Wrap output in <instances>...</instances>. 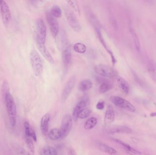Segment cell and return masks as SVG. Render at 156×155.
Masks as SVG:
<instances>
[{
    "label": "cell",
    "mask_w": 156,
    "mask_h": 155,
    "mask_svg": "<svg viewBox=\"0 0 156 155\" xmlns=\"http://www.w3.org/2000/svg\"><path fill=\"white\" fill-rule=\"evenodd\" d=\"M31 64L35 75L40 76L42 74L43 65L39 53L36 50H31L30 54Z\"/></svg>",
    "instance_id": "obj_2"
},
{
    "label": "cell",
    "mask_w": 156,
    "mask_h": 155,
    "mask_svg": "<svg viewBox=\"0 0 156 155\" xmlns=\"http://www.w3.org/2000/svg\"><path fill=\"white\" fill-rule=\"evenodd\" d=\"M86 106V101H81L78 102L76 106L74 108L73 112V118L74 121L76 122L78 119V115L82 110L85 109Z\"/></svg>",
    "instance_id": "obj_17"
},
{
    "label": "cell",
    "mask_w": 156,
    "mask_h": 155,
    "mask_svg": "<svg viewBox=\"0 0 156 155\" xmlns=\"http://www.w3.org/2000/svg\"><path fill=\"white\" fill-rule=\"evenodd\" d=\"M97 119L96 117H90L86 121L84 125V128L87 130H91L97 125Z\"/></svg>",
    "instance_id": "obj_22"
},
{
    "label": "cell",
    "mask_w": 156,
    "mask_h": 155,
    "mask_svg": "<svg viewBox=\"0 0 156 155\" xmlns=\"http://www.w3.org/2000/svg\"><path fill=\"white\" fill-rule=\"evenodd\" d=\"M67 155H77L76 152L72 148H69L68 149Z\"/></svg>",
    "instance_id": "obj_37"
},
{
    "label": "cell",
    "mask_w": 156,
    "mask_h": 155,
    "mask_svg": "<svg viewBox=\"0 0 156 155\" xmlns=\"http://www.w3.org/2000/svg\"><path fill=\"white\" fill-rule=\"evenodd\" d=\"M0 10L3 23L7 26L11 21V13L8 5L4 1H0Z\"/></svg>",
    "instance_id": "obj_7"
},
{
    "label": "cell",
    "mask_w": 156,
    "mask_h": 155,
    "mask_svg": "<svg viewBox=\"0 0 156 155\" xmlns=\"http://www.w3.org/2000/svg\"><path fill=\"white\" fill-rule=\"evenodd\" d=\"M94 70L96 74L103 77L113 78L117 77V73L113 69L109 66L99 64L95 66Z\"/></svg>",
    "instance_id": "obj_3"
},
{
    "label": "cell",
    "mask_w": 156,
    "mask_h": 155,
    "mask_svg": "<svg viewBox=\"0 0 156 155\" xmlns=\"http://www.w3.org/2000/svg\"><path fill=\"white\" fill-rule=\"evenodd\" d=\"M148 70L153 79L156 81V72H155V70L149 69H148Z\"/></svg>",
    "instance_id": "obj_36"
},
{
    "label": "cell",
    "mask_w": 156,
    "mask_h": 155,
    "mask_svg": "<svg viewBox=\"0 0 156 155\" xmlns=\"http://www.w3.org/2000/svg\"><path fill=\"white\" fill-rule=\"evenodd\" d=\"M115 118V111L112 105L108 106L105 116V125H108L114 122Z\"/></svg>",
    "instance_id": "obj_15"
},
{
    "label": "cell",
    "mask_w": 156,
    "mask_h": 155,
    "mask_svg": "<svg viewBox=\"0 0 156 155\" xmlns=\"http://www.w3.org/2000/svg\"><path fill=\"white\" fill-rule=\"evenodd\" d=\"M50 13L56 18H60L62 16V10L58 5H53V7L51 8Z\"/></svg>",
    "instance_id": "obj_29"
},
{
    "label": "cell",
    "mask_w": 156,
    "mask_h": 155,
    "mask_svg": "<svg viewBox=\"0 0 156 155\" xmlns=\"http://www.w3.org/2000/svg\"><path fill=\"white\" fill-rule=\"evenodd\" d=\"M112 87V84L111 83L105 81L101 84L99 87V91L101 93H104L111 90Z\"/></svg>",
    "instance_id": "obj_27"
},
{
    "label": "cell",
    "mask_w": 156,
    "mask_h": 155,
    "mask_svg": "<svg viewBox=\"0 0 156 155\" xmlns=\"http://www.w3.org/2000/svg\"><path fill=\"white\" fill-rule=\"evenodd\" d=\"M96 107V108L97 109L99 110H102L104 108V107H105L104 102H99L97 104Z\"/></svg>",
    "instance_id": "obj_34"
},
{
    "label": "cell",
    "mask_w": 156,
    "mask_h": 155,
    "mask_svg": "<svg viewBox=\"0 0 156 155\" xmlns=\"http://www.w3.org/2000/svg\"><path fill=\"white\" fill-rule=\"evenodd\" d=\"M131 33L134 43L135 45V49L137 50V51L139 52L141 50V45H140V41L139 40L138 35H137V34L135 33L133 29H132V28H131Z\"/></svg>",
    "instance_id": "obj_28"
},
{
    "label": "cell",
    "mask_w": 156,
    "mask_h": 155,
    "mask_svg": "<svg viewBox=\"0 0 156 155\" xmlns=\"http://www.w3.org/2000/svg\"><path fill=\"white\" fill-rule=\"evenodd\" d=\"M91 113V111L90 110L88 109H84L79 112L78 115V118L82 119L86 118L90 115Z\"/></svg>",
    "instance_id": "obj_32"
},
{
    "label": "cell",
    "mask_w": 156,
    "mask_h": 155,
    "mask_svg": "<svg viewBox=\"0 0 156 155\" xmlns=\"http://www.w3.org/2000/svg\"><path fill=\"white\" fill-rule=\"evenodd\" d=\"M50 121V115L46 114L42 118L40 123V128L42 132L44 135H46L49 131V123Z\"/></svg>",
    "instance_id": "obj_16"
},
{
    "label": "cell",
    "mask_w": 156,
    "mask_h": 155,
    "mask_svg": "<svg viewBox=\"0 0 156 155\" xmlns=\"http://www.w3.org/2000/svg\"><path fill=\"white\" fill-rule=\"evenodd\" d=\"M36 44L38 50L40 53L42 55V56L44 58L49 62L51 64H53L54 63V61L53 58H52V56L50 54V52H49L47 48L45 46V43L42 42L40 39H38L36 37Z\"/></svg>",
    "instance_id": "obj_13"
},
{
    "label": "cell",
    "mask_w": 156,
    "mask_h": 155,
    "mask_svg": "<svg viewBox=\"0 0 156 155\" xmlns=\"http://www.w3.org/2000/svg\"><path fill=\"white\" fill-rule=\"evenodd\" d=\"M148 69L155 70H156V63L154 61H152L150 62Z\"/></svg>",
    "instance_id": "obj_35"
},
{
    "label": "cell",
    "mask_w": 156,
    "mask_h": 155,
    "mask_svg": "<svg viewBox=\"0 0 156 155\" xmlns=\"http://www.w3.org/2000/svg\"><path fill=\"white\" fill-rule=\"evenodd\" d=\"M73 126V119L69 114H66L62 119L60 131L62 139L68 136Z\"/></svg>",
    "instance_id": "obj_4"
},
{
    "label": "cell",
    "mask_w": 156,
    "mask_h": 155,
    "mask_svg": "<svg viewBox=\"0 0 156 155\" xmlns=\"http://www.w3.org/2000/svg\"><path fill=\"white\" fill-rule=\"evenodd\" d=\"M41 155H57V150L53 147L46 146L43 148L41 152Z\"/></svg>",
    "instance_id": "obj_26"
},
{
    "label": "cell",
    "mask_w": 156,
    "mask_h": 155,
    "mask_svg": "<svg viewBox=\"0 0 156 155\" xmlns=\"http://www.w3.org/2000/svg\"><path fill=\"white\" fill-rule=\"evenodd\" d=\"M67 2L68 3V4L70 5L71 7L74 9V11H75L78 14H80V9H79V7L78 5V3L76 1H67Z\"/></svg>",
    "instance_id": "obj_33"
},
{
    "label": "cell",
    "mask_w": 156,
    "mask_h": 155,
    "mask_svg": "<svg viewBox=\"0 0 156 155\" xmlns=\"http://www.w3.org/2000/svg\"><path fill=\"white\" fill-rule=\"evenodd\" d=\"M117 81L118 86L121 91L126 94H128L130 91V87L127 81L123 78L118 76H117Z\"/></svg>",
    "instance_id": "obj_18"
},
{
    "label": "cell",
    "mask_w": 156,
    "mask_h": 155,
    "mask_svg": "<svg viewBox=\"0 0 156 155\" xmlns=\"http://www.w3.org/2000/svg\"><path fill=\"white\" fill-rule=\"evenodd\" d=\"M112 103L120 108L124 109L131 112H135V109L133 105L125 100V99L118 96H112L110 98Z\"/></svg>",
    "instance_id": "obj_5"
},
{
    "label": "cell",
    "mask_w": 156,
    "mask_h": 155,
    "mask_svg": "<svg viewBox=\"0 0 156 155\" xmlns=\"http://www.w3.org/2000/svg\"><path fill=\"white\" fill-rule=\"evenodd\" d=\"M92 25H93V26L94 27L95 32L97 34V35L98 37L99 38V41H101V43L102 44V45H103L104 47L105 48V49L106 50L107 52H108V53L111 56L113 64H115V63L116 62V59L115 58V56H114V55H113V53H112V51L108 47L107 45L106 44V42L105 41V40H104L103 36H102L101 32V28H100V26H99L100 25H99V23L98 22H96L94 23L93 24H92Z\"/></svg>",
    "instance_id": "obj_9"
},
{
    "label": "cell",
    "mask_w": 156,
    "mask_h": 155,
    "mask_svg": "<svg viewBox=\"0 0 156 155\" xmlns=\"http://www.w3.org/2000/svg\"><path fill=\"white\" fill-rule=\"evenodd\" d=\"M113 140H114L116 142L118 143V144L120 145L125 150H126L127 152H128L130 154H135V155H140L141 154L140 152L135 150L132 147L130 146L129 145L127 144L124 143V142H123L120 140L117 139H113Z\"/></svg>",
    "instance_id": "obj_20"
},
{
    "label": "cell",
    "mask_w": 156,
    "mask_h": 155,
    "mask_svg": "<svg viewBox=\"0 0 156 155\" xmlns=\"http://www.w3.org/2000/svg\"><path fill=\"white\" fill-rule=\"evenodd\" d=\"M108 133L110 134H130L132 132V130L128 127L124 126H116L109 128L107 131Z\"/></svg>",
    "instance_id": "obj_14"
},
{
    "label": "cell",
    "mask_w": 156,
    "mask_h": 155,
    "mask_svg": "<svg viewBox=\"0 0 156 155\" xmlns=\"http://www.w3.org/2000/svg\"><path fill=\"white\" fill-rule=\"evenodd\" d=\"M151 116H156V112L153 113V114H151Z\"/></svg>",
    "instance_id": "obj_38"
},
{
    "label": "cell",
    "mask_w": 156,
    "mask_h": 155,
    "mask_svg": "<svg viewBox=\"0 0 156 155\" xmlns=\"http://www.w3.org/2000/svg\"><path fill=\"white\" fill-rule=\"evenodd\" d=\"M72 60L71 45H69L66 46L62 52V61L64 70L67 71L70 66Z\"/></svg>",
    "instance_id": "obj_12"
},
{
    "label": "cell",
    "mask_w": 156,
    "mask_h": 155,
    "mask_svg": "<svg viewBox=\"0 0 156 155\" xmlns=\"http://www.w3.org/2000/svg\"><path fill=\"white\" fill-rule=\"evenodd\" d=\"M49 137L52 141H56L61 138V133L60 130L57 128L53 129L49 131Z\"/></svg>",
    "instance_id": "obj_23"
},
{
    "label": "cell",
    "mask_w": 156,
    "mask_h": 155,
    "mask_svg": "<svg viewBox=\"0 0 156 155\" xmlns=\"http://www.w3.org/2000/svg\"><path fill=\"white\" fill-rule=\"evenodd\" d=\"M4 99L10 124L12 127H15L16 123L17 111L14 98L10 92H8L5 94Z\"/></svg>",
    "instance_id": "obj_1"
},
{
    "label": "cell",
    "mask_w": 156,
    "mask_h": 155,
    "mask_svg": "<svg viewBox=\"0 0 156 155\" xmlns=\"http://www.w3.org/2000/svg\"><path fill=\"white\" fill-rule=\"evenodd\" d=\"M65 15L70 27L75 32H80L82 29L81 26L73 12L67 8L65 10Z\"/></svg>",
    "instance_id": "obj_6"
},
{
    "label": "cell",
    "mask_w": 156,
    "mask_h": 155,
    "mask_svg": "<svg viewBox=\"0 0 156 155\" xmlns=\"http://www.w3.org/2000/svg\"><path fill=\"white\" fill-rule=\"evenodd\" d=\"M92 87V81L89 79L83 80L79 84V89L82 91H87L90 90Z\"/></svg>",
    "instance_id": "obj_21"
},
{
    "label": "cell",
    "mask_w": 156,
    "mask_h": 155,
    "mask_svg": "<svg viewBox=\"0 0 156 155\" xmlns=\"http://www.w3.org/2000/svg\"><path fill=\"white\" fill-rule=\"evenodd\" d=\"M37 33L36 37L45 43L47 37V28L44 22L42 19H39L36 22Z\"/></svg>",
    "instance_id": "obj_10"
},
{
    "label": "cell",
    "mask_w": 156,
    "mask_h": 155,
    "mask_svg": "<svg viewBox=\"0 0 156 155\" xmlns=\"http://www.w3.org/2000/svg\"><path fill=\"white\" fill-rule=\"evenodd\" d=\"M24 125L26 137L32 138L35 141H36L37 138L36 133L31 126L29 123L27 122H25L24 123Z\"/></svg>",
    "instance_id": "obj_19"
},
{
    "label": "cell",
    "mask_w": 156,
    "mask_h": 155,
    "mask_svg": "<svg viewBox=\"0 0 156 155\" xmlns=\"http://www.w3.org/2000/svg\"><path fill=\"white\" fill-rule=\"evenodd\" d=\"M26 143L27 148L29 151V153L31 155H34L35 152L34 146L31 137H26Z\"/></svg>",
    "instance_id": "obj_31"
},
{
    "label": "cell",
    "mask_w": 156,
    "mask_h": 155,
    "mask_svg": "<svg viewBox=\"0 0 156 155\" xmlns=\"http://www.w3.org/2000/svg\"><path fill=\"white\" fill-rule=\"evenodd\" d=\"M12 148L17 155H31L29 152L26 151L23 146L19 145L14 144Z\"/></svg>",
    "instance_id": "obj_25"
},
{
    "label": "cell",
    "mask_w": 156,
    "mask_h": 155,
    "mask_svg": "<svg viewBox=\"0 0 156 155\" xmlns=\"http://www.w3.org/2000/svg\"><path fill=\"white\" fill-rule=\"evenodd\" d=\"M75 82H76V77L75 76H73L70 78L65 85V87L62 91L61 97V100L63 103L65 102L68 98L69 95L71 93L75 87Z\"/></svg>",
    "instance_id": "obj_8"
},
{
    "label": "cell",
    "mask_w": 156,
    "mask_h": 155,
    "mask_svg": "<svg viewBox=\"0 0 156 155\" xmlns=\"http://www.w3.org/2000/svg\"><path fill=\"white\" fill-rule=\"evenodd\" d=\"M74 50L77 53L83 54L86 51V47L82 43H77L74 45Z\"/></svg>",
    "instance_id": "obj_30"
},
{
    "label": "cell",
    "mask_w": 156,
    "mask_h": 155,
    "mask_svg": "<svg viewBox=\"0 0 156 155\" xmlns=\"http://www.w3.org/2000/svg\"><path fill=\"white\" fill-rule=\"evenodd\" d=\"M100 148L101 151L105 153H108L109 155H114V154H116L117 152V151L116 150H115V149L104 143L100 144Z\"/></svg>",
    "instance_id": "obj_24"
},
{
    "label": "cell",
    "mask_w": 156,
    "mask_h": 155,
    "mask_svg": "<svg viewBox=\"0 0 156 155\" xmlns=\"http://www.w3.org/2000/svg\"><path fill=\"white\" fill-rule=\"evenodd\" d=\"M46 19L49 26L50 27V30L53 37L56 38L59 33L60 27L59 23L56 18L53 17L51 15L50 12H47L46 15Z\"/></svg>",
    "instance_id": "obj_11"
}]
</instances>
